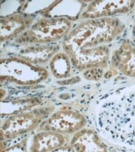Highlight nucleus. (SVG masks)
I'll return each mask as SVG.
<instances>
[{
  "label": "nucleus",
  "instance_id": "1",
  "mask_svg": "<svg viewBox=\"0 0 135 152\" xmlns=\"http://www.w3.org/2000/svg\"><path fill=\"white\" fill-rule=\"evenodd\" d=\"M97 121L110 140L135 148V88L105 100L99 108Z\"/></svg>",
  "mask_w": 135,
  "mask_h": 152
},
{
  "label": "nucleus",
  "instance_id": "2",
  "mask_svg": "<svg viewBox=\"0 0 135 152\" xmlns=\"http://www.w3.org/2000/svg\"><path fill=\"white\" fill-rule=\"evenodd\" d=\"M117 18L91 19L80 23L67 34L62 46L70 58L82 50L92 49L112 41L123 29Z\"/></svg>",
  "mask_w": 135,
  "mask_h": 152
},
{
  "label": "nucleus",
  "instance_id": "3",
  "mask_svg": "<svg viewBox=\"0 0 135 152\" xmlns=\"http://www.w3.org/2000/svg\"><path fill=\"white\" fill-rule=\"evenodd\" d=\"M53 110L52 106H45L8 116L1 125V142L15 140L34 130Z\"/></svg>",
  "mask_w": 135,
  "mask_h": 152
},
{
  "label": "nucleus",
  "instance_id": "4",
  "mask_svg": "<svg viewBox=\"0 0 135 152\" xmlns=\"http://www.w3.org/2000/svg\"><path fill=\"white\" fill-rule=\"evenodd\" d=\"M72 23L65 18H42L16 41L19 43H46L59 40L69 33Z\"/></svg>",
  "mask_w": 135,
  "mask_h": 152
},
{
  "label": "nucleus",
  "instance_id": "5",
  "mask_svg": "<svg viewBox=\"0 0 135 152\" xmlns=\"http://www.w3.org/2000/svg\"><path fill=\"white\" fill-rule=\"evenodd\" d=\"M48 74L46 69L17 58L1 61V79L22 86L34 85L44 80Z\"/></svg>",
  "mask_w": 135,
  "mask_h": 152
},
{
  "label": "nucleus",
  "instance_id": "6",
  "mask_svg": "<svg viewBox=\"0 0 135 152\" xmlns=\"http://www.w3.org/2000/svg\"><path fill=\"white\" fill-rule=\"evenodd\" d=\"M87 124L82 113L69 109H61L44 120L39 131H53L63 135L75 134L84 128Z\"/></svg>",
  "mask_w": 135,
  "mask_h": 152
},
{
  "label": "nucleus",
  "instance_id": "7",
  "mask_svg": "<svg viewBox=\"0 0 135 152\" xmlns=\"http://www.w3.org/2000/svg\"><path fill=\"white\" fill-rule=\"evenodd\" d=\"M134 1H96L90 4L82 16L85 18L97 19L130 11L134 4Z\"/></svg>",
  "mask_w": 135,
  "mask_h": 152
},
{
  "label": "nucleus",
  "instance_id": "8",
  "mask_svg": "<svg viewBox=\"0 0 135 152\" xmlns=\"http://www.w3.org/2000/svg\"><path fill=\"white\" fill-rule=\"evenodd\" d=\"M69 144L75 152H108L97 134L90 129H83L76 133Z\"/></svg>",
  "mask_w": 135,
  "mask_h": 152
},
{
  "label": "nucleus",
  "instance_id": "9",
  "mask_svg": "<svg viewBox=\"0 0 135 152\" xmlns=\"http://www.w3.org/2000/svg\"><path fill=\"white\" fill-rule=\"evenodd\" d=\"M64 135L53 131H39L33 135L28 148L29 152H50L66 145Z\"/></svg>",
  "mask_w": 135,
  "mask_h": 152
},
{
  "label": "nucleus",
  "instance_id": "10",
  "mask_svg": "<svg viewBox=\"0 0 135 152\" xmlns=\"http://www.w3.org/2000/svg\"><path fill=\"white\" fill-rule=\"evenodd\" d=\"M113 62L121 72L135 77V47L130 42L122 43L114 53Z\"/></svg>",
  "mask_w": 135,
  "mask_h": 152
},
{
  "label": "nucleus",
  "instance_id": "11",
  "mask_svg": "<svg viewBox=\"0 0 135 152\" xmlns=\"http://www.w3.org/2000/svg\"><path fill=\"white\" fill-rule=\"evenodd\" d=\"M33 21L29 16L15 15L1 19V42L7 41L22 33Z\"/></svg>",
  "mask_w": 135,
  "mask_h": 152
},
{
  "label": "nucleus",
  "instance_id": "12",
  "mask_svg": "<svg viewBox=\"0 0 135 152\" xmlns=\"http://www.w3.org/2000/svg\"><path fill=\"white\" fill-rule=\"evenodd\" d=\"M55 48L48 46L29 47L21 50L19 54L23 59L31 63L42 62L47 61L54 54Z\"/></svg>",
  "mask_w": 135,
  "mask_h": 152
},
{
  "label": "nucleus",
  "instance_id": "13",
  "mask_svg": "<svg viewBox=\"0 0 135 152\" xmlns=\"http://www.w3.org/2000/svg\"><path fill=\"white\" fill-rule=\"evenodd\" d=\"M40 103V99L38 98H29L14 100L12 102H1V114L9 116L21 113L31 107L38 105Z\"/></svg>",
  "mask_w": 135,
  "mask_h": 152
},
{
  "label": "nucleus",
  "instance_id": "14",
  "mask_svg": "<svg viewBox=\"0 0 135 152\" xmlns=\"http://www.w3.org/2000/svg\"><path fill=\"white\" fill-rule=\"evenodd\" d=\"M51 71L56 78L67 77L70 71L69 57L66 53L56 54L50 63Z\"/></svg>",
  "mask_w": 135,
  "mask_h": 152
},
{
  "label": "nucleus",
  "instance_id": "15",
  "mask_svg": "<svg viewBox=\"0 0 135 152\" xmlns=\"http://www.w3.org/2000/svg\"><path fill=\"white\" fill-rule=\"evenodd\" d=\"M1 152H29L27 138H25L20 142L16 143L9 147H4L1 149Z\"/></svg>",
  "mask_w": 135,
  "mask_h": 152
},
{
  "label": "nucleus",
  "instance_id": "16",
  "mask_svg": "<svg viewBox=\"0 0 135 152\" xmlns=\"http://www.w3.org/2000/svg\"><path fill=\"white\" fill-rule=\"evenodd\" d=\"M50 152H75L74 148L69 145H65Z\"/></svg>",
  "mask_w": 135,
  "mask_h": 152
},
{
  "label": "nucleus",
  "instance_id": "17",
  "mask_svg": "<svg viewBox=\"0 0 135 152\" xmlns=\"http://www.w3.org/2000/svg\"><path fill=\"white\" fill-rule=\"evenodd\" d=\"M133 41L134 42V43L135 44V25L133 27Z\"/></svg>",
  "mask_w": 135,
  "mask_h": 152
}]
</instances>
